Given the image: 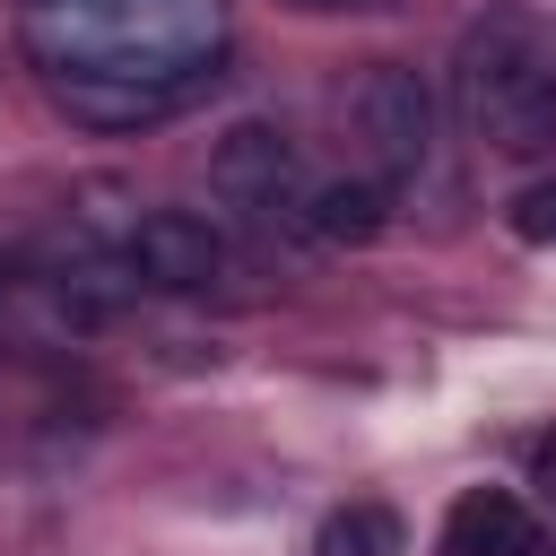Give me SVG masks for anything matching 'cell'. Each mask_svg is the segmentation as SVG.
I'll return each instance as SVG.
<instances>
[{
    "instance_id": "cell-1",
    "label": "cell",
    "mask_w": 556,
    "mask_h": 556,
    "mask_svg": "<svg viewBox=\"0 0 556 556\" xmlns=\"http://www.w3.org/2000/svg\"><path fill=\"white\" fill-rule=\"evenodd\" d=\"M17 43L70 122L139 130L217 78L226 0H17Z\"/></svg>"
},
{
    "instance_id": "cell-11",
    "label": "cell",
    "mask_w": 556,
    "mask_h": 556,
    "mask_svg": "<svg viewBox=\"0 0 556 556\" xmlns=\"http://www.w3.org/2000/svg\"><path fill=\"white\" fill-rule=\"evenodd\" d=\"M304 9H374V0H304Z\"/></svg>"
},
{
    "instance_id": "cell-3",
    "label": "cell",
    "mask_w": 556,
    "mask_h": 556,
    "mask_svg": "<svg viewBox=\"0 0 556 556\" xmlns=\"http://www.w3.org/2000/svg\"><path fill=\"white\" fill-rule=\"evenodd\" d=\"M348 130L374 156V182H417L434 165V87L408 61H365L348 87Z\"/></svg>"
},
{
    "instance_id": "cell-10",
    "label": "cell",
    "mask_w": 556,
    "mask_h": 556,
    "mask_svg": "<svg viewBox=\"0 0 556 556\" xmlns=\"http://www.w3.org/2000/svg\"><path fill=\"white\" fill-rule=\"evenodd\" d=\"M530 486H539V504H556V426L530 443Z\"/></svg>"
},
{
    "instance_id": "cell-8",
    "label": "cell",
    "mask_w": 556,
    "mask_h": 556,
    "mask_svg": "<svg viewBox=\"0 0 556 556\" xmlns=\"http://www.w3.org/2000/svg\"><path fill=\"white\" fill-rule=\"evenodd\" d=\"M313 556H408V530L391 504H339L313 530Z\"/></svg>"
},
{
    "instance_id": "cell-7",
    "label": "cell",
    "mask_w": 556,
    "mask_h": 556,
    "mask_svg": "<svg viewBox=\"0 0 556 556\" xmlns=\"http://www.w3.org/2000/svg\"><path fill=\"white\" fill-rule=\"evenodd\" d=\"M382 208H391V182L356 174V182H313L295 226H304L313 243H374V235H382Z\"/></svg>"
},
{
    "instance_id": "cell-2",
    "label": "cell",
    "mask_w": 556,
    "mask_h": 556,
    "mask_svg": "<svg viewBox=\"0 0 556 556\" xmlns=\"http://www.w3.org/2000/svg\"><path fill=\"white\" fill-rule=\"evenodd\" d=\"M452 104L495 156H530L556 139V43L521 9H486L452 52Z\"/></svg>"
},
{
    "instance_id": "cell-5",
    "label": "cell",
    "mask_w": 556,
    "mask_h": 556,
    "mask_svg": "<svg viewBox=\"0 0 556 556\" xmlns=\"http://www.w3.org/2000/svg\"><path fill=\"white\" fill-rule=\"evenodd\" d=\"M122 269H130V287L208 295V287L235 278V243H226L208 217H191V208H148V217H130V235H122Z\"/></svg>"
},
{
    "instance_id": "cell-4",
    "label": "cell",
    "mask_w": 556,
    "mask_h": 556,
    "mask_svg": "<svg viewBox=\"0 0 556 556\" xmlns=\"http://www.w3.org/2000/svg\"><path fill=\"white\" fill-rule=\"evenodd\" d=\"M208 191H217L235 217H252V226H295L313 174H304V148H295L278 122H235V130L208 148Z\"/></svg>"
},
{
    "instance_id": "cell-9",
    "label": "cell",
    "mask_w": 556,
    "mask_h": 556,
    "mask_svg": "<svg viewBox=\"0 0 556 556\" xmlns=\"http://www.w3.org/2000/svg\"><path fill=\"white\" fill-rule=\"evenodd\" d=\"M513 235H521V243H556V182H530V191L513 200Z\"/></svg>"
},
{
    "instance_id": "cell-6",
    "label": "cell",
    "mask_w": 556,
    "mask_h": 556,
    "mask_svg": "<svg viewBox=\"0 0 556 556\" xmlns=\"http://www.w3.org/2000/svg\"><path fill=\"white\" fill-rule=\"evenodd\" d=\"M443 556H547V521L513 486H469L443 513Z\"/></svg>"
},
{
    "instance_id": "cell-12",
    "label": "cell",
    "mask_w": 556,
    "mask_h": 556,
    "mask_svg": "<svg viewBox=\"0 0 556 556\" xmlns=\"http://www.w3.org/2000/svg\"><path fill=\"white\" fill-rule=\"evenodd\" d=\"M0 287H9V269H0Z\"/></svg>"
}]
</instances>
